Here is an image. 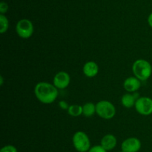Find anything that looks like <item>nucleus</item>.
<instances>
[{
	"instance_id": "13",
	"label": "nucleus",
	"mask_w": 152,
	"mask_h": 152,
	"mask_svg": "<svg viewBox=\"0 0 152 152\" xmlns=\"http://www.w3.org/2000/svg\"><path fill=\"white\" fill-rule=\"evenodd\" d=\"M96 113V104L87 102L83 105V115L86 117H91Z\"/></svg>"
},
{
	"instance_id": "14",
	"label": "nucleus",
	"mask_w": 152,
	"mask_h": 152,
	"mask_svg": "<svg viewBox=\"0 0 152 152\" xmlns=\"http://www.w3.org/2000/svg\"><path fill=\"white\" fill-rule=\"evenodd\" d=\"M68 113L73 117H78L83 115V106L80 104H72L70 105L68 110Z\"/></svg>"
},
{
	"instance_id": "12",
	"label": "nucleus",
	"mask_w": 152,
	"mask_h": 152,
	"mask_svg": "<svg viewBox=\"0 0 152 152\" xmlns=\"http://www.w3.org/2000/svg\"><path fill=\"white\" fill-rule=\"evenodd\" d=\"M136 101V98L134 97V94L131 93V92L124 94L121 98L122 105L126 108H132V107H134Z\"/></svg>"
},
{
	"instance_id": "9",
	"label": "nucleus",
	"mask_w": 152,
	"mask_h": 152,
	"mask_svg": "<svg viewBox=\"0 0 152 152\" xmlns=\"http://www.w3.org/2000/svg\"><path fill=\"white\" fill-rule=\"evenodd\" d=\"M141 80L135 76H131L127 77L123 82V87L128 92H137L141 86Z\"/></svg>"
},
{
	"instance_id": "18",
	"label": "nucleus",
	"mask_w": 152,
	"mask_h": 152,
	"mask_svg": "<svg viewBox=\"0 0 152 152\" xmlns=\"http://www.w3.org/2000/svg\"><path fill=\"white\" fill-rule=\"evenodd\" d=\"M8 10V4L5 1H1L0 3V14H5Z\"/></svg>"
},
{
	"instance_id": "11",
	"label": "nucleus",
	"mask_w": 152,
	"mask_h": 152,
	"mask_svg": "<svg viewBox=\"0 0 152 152\" xmlns=\"http://www.w3.org/2000/svg\"><path fill=\"white\" fill-rule=\"evenodd\" d=\"M83 72L86 77H94L99 72V66L94 61H88L83 66Z\"/></svg>"
},
{
	"instance_id": "7",
	"label": "nucleus",
	"mask_w": 152,
	"mask_h": 152,
	"mask_svg": "<svg viewBox=\"0 0 152 152\" xmlns=\"http://www.w3.org/2000/svg\"><path fill=\"white\" fill-rule=\"evenodd\" d=\"M71 83V76L65 71L56 73L53 79V83L58 89H64L68 87Z\"/></svg>"
},
{
	"instance_id": "21",
	"label": "nucleus",
	"mask_w": 152,
	"mask_h": 152,
	"mask_svg": "<svg viewBox=\"0 0 152 152\" xmlns=\"http://www.w3.org/2000/svg\"><path fill=\"white\" fill-rule=\"evenodd\" d=\"M3 83H4V80H3V76L1 75L0 76V85L2 86Z\"/></svg>"
},
{
	"instance_id": "3",
	"label": "nucleus",
	"mask_w": 152,
	"mask_h": 152,
	"mask_svg": "<svg viewBox=\"0 0 152 152\" xmlns=\"http://www.w3.org/2000/svg\"><path fill=\"white\" fill-rule=\"evenodd\" d=\"M72 142L75 150L78 152H88L91 148L89 137L81 131H77L73 135Z\"/></svg>"
},
{
	"instance_id": "17",
	"label": "nucleus",
	"mask_w": 152,
	"mask_h": 152,
	"mask_svg": "<svg viewBox=\"0 0 152 152\" xmlns=\"http://www.w3.org/2000/svg\"><path fill=\"white\" fill-rule=\"evenodd\" d=\"M88 152H108L106 150L103 148L100 145H96L92 146Z\"/></svg>"
},
{
	"instance_id": "8",
	"label": "nucleus",
	"mask_w": 152,
	"mask_h": 152,
	"mask_svg": "<svg viewBox=\"0 0 152 152\" xmlns=\"http://www.w3.org/2000/svg\"><path fill=\"white\" fill-rule=\"evenodd\" d=\"M141 147V141L137 137L127 138L121 144V150L124 152H138Z\"/></svg>"
},
{
	"instance_id": "22",
	"label": "nucleus",
	"mask_w": 152,
	"mask_h": 152,
	"mask_svg": "<svg viewBox=\"0 0 152 152\" xmlns=\"http://www.w3.org/2000/svg\"><path fill=\"white\" fill-rule=\"evenodd\" d=\"M119 152H124V151H123L121 150V151H119Z\"/></svg>"
},
{
	"instance_id": "20",
	"label": "nucleus",
	"mask_w": 152,
	"mask_h": 152,
	"mask_svg": "<svg viewBox=\"0 0 152 152\" xmlns=\"http://www.w3.org/2000/svg\"><path fill=\"white\" fill-rule=\"evenodd\" d=\"M148 23L149 25V26L152 28V12L149 14L148 17Z\"/></svg>"
},
{
	"instance_id": "1",
	"label": "nucleus",
	"mask_w": 152,
	"mask_h": 152,
	"mask_svg": "<svg viewBox=\"0 0 152 152\" xmlns=\"http://www.w3.org/2000/svg\"><path fill=\"white\" fill-rule=\"evenodd\" d=\"M34 94L39 101L42 104H52L56 101L59 95V89L53 83L42 81L36 84L34 87Z\"/></svg>"
},
{
	"instance_id": "6",
	"label": "nucleus",
	"mask_w": 152,
	"mask_h": 152,
	"mask_svg": "<svg viewBox=\"0 0 152 152\" xmlns=\"http://www.w3.org/2000/svg\"><path fill=\"white\" fill-rule=\"evenodd\" d=\"M134 107L139 114L149 116L152 114V98L146 96L140 97L137 100Z\"/></svg>"
},
{
	"instance_id": "2",
	"label": "nucleus",
	"mask_w": 152,
	"mask_h": 152,
	"mask_svg": "<svg viewBox=\"0 0 152 152\" xmlns=\"http://www.w3.org/2000/svg\"><path fill=\"white\" fill-rule=\"evenodd\" d=\"M132 71L134 75L141 81H145L151 77L152 74V66L146 60L138 59L134 62L132 65Z\"/></svg>"
},
{
	"instance_id": "4",
	"label": "nucleus",
	"mask_w": 152,
	"mask_h": 152,
	"mask_svg": "<svg viewBox=\"0 0 152 152\" xmlns=\"http://www.w3.org/2000/svg\"><path fill=\"white\" fill-rule=\"evenodd\" d=\"M96 113L102 119L109 120L116 115V108L111 101L101 100L96 104Z\"/></svg>"
},
{
	"instance_id": "19",
	"label": "nucleus",
	"mask_w": 152,
	"mask_h": 152,
	"mask_svg": "<svg viewBox=\"0 0 152 152\" xmlns=\"http://www.w3.org/2000/svg\"><path fill=\"white\" fill-rule=\"evenodd\" d=\"M59 106L62 110H68L70 105L65 101H60L59 102Z\"/></svg>"
},
{
	"instance_id": "10",
	"label": "nucleus",
	"mask_w": 152,
	"mask_h": 152,
	"mask_svg": "<svg viewBox=\"0 0 152 152\" xmlns=\"http://www.w3.org/2000/svg\"><path fill=\"white\" fill-rule=\"evenodd\" d=\"M117 145V139L116 137L113 134H108L104 136L100 141V145L107 151L113 150L115 148Z\"/></svg>"
},
{
	"instance_id": "16",
	"label": "nucleus",
	"mask_w": 152,
	"mask_h": 152,
	"mask_svg": "<svg viewBox=\"0 0 152 152\" xmlns=\"http://www.w3.org/2000/svg\"><path fill=\"white\" fill-rule=\"evenodd\" d=\"M0 152H18V150L14 145H4L1 148Z\"/></svg>"
},
{
	"instance_id": "15",
	"label": "nucleus",
	"mask_w": 152,
	"mask_h": 152,
	"mask_svg": "<svg viewBox=\"0 0 152 152\" xmlns=\"http://www.w3.org/2000/svg\"><path fill=\"white\" fill-rule=\"evenodd\" d=\"M9 20L4 14H0V33L4 34L8 30Z\"/></svg>"
},
{
	"instance_id": "5",
	"label": "nucleus",
	"mask_w": 152,
	"mask_h": 152,
	"mask_svg": "<svg viewBox=\"0 0 152 152\" xmlns=\"http://www.w3.org/2000/svg\"><path fill=\"white\" fill-rule=\"evenodd\" d=\"M34 31V24L30 19H22L16 25V32L19 37L28 39L33 35Z\"/></svg>"
}]
</instances>
